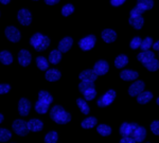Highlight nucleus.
I'll return each mask as SVG.
<instances>
[{"label":"nucleus","instance_id":"nucleus-9","mask_svg":"<svg viewBox=\"0 0 159 143\" xmlns=\"http://www.w3.org/2000/svg\"><path fill=\"white\" fill-rule=\"evenodd\" d=\"M4 33H6V36L7 39L10 40V42H17L20 40V32L19 30L17 29V28L13 27V25H11V27H7L6 29V31H4Z\"/></svg>","mask_w":159,"mask_h":143},{"label":"nucleus","instance_id":"nucleus-42","mask_svg":"<svg viewBox=\"0 0 159 143\" xmlns=\"http://www.w3.org/2000/svg\"><path fill=\"white\" fill-rule=\"evenodd\" d=\"M10 89H11V87L7 84H0V94H4L9 92Z\"/></svg>","mask_w":159,"mask_h":143},{"label":"nucleus","instance_id":"nucleus-36","mask_svg":"<svg viewBox=\"0 0 159 143\" xmlns=\"http://www.w3.org/2000/svg\"><path fill=\"white\" fill-rule=\"evenodd\" d=\"M58 139V135L56 132H50L46 135L45 137V142L46 143H56Z\"/></svg>","mask_w":159,"mask_h":143},{"label":"nucleus","instance_id":"nucleus-13","mask_svg":"<svg viewBox=\"0 0 159 143\" xmlns=\"http://www.w3.org/2000/svg\"><path fill=\"white\" fill-rule=\"evenodd\" d=\"M18 62L22 67H27L31 63V54L28 50H20L18 53Z\"/></svg>","mask_w":159,"mask_h":143},{"label":"nucleus","instance_id":"nucleus-49","mask_svg":"<svg viewBox=\"0 0 159 143\" xmlns=\"http://www.w3.org/2000/svg\"><path fill=\"white\" fill-rule=\"evenodd\" d=\"M156 103H157V104H158V105H159V98L157 99V101H156Z\"/></svg>","mask_w":159,"mask_h":143},{"label":"nucleus","instance_id":"nucleus-20","mask_svg":"<svg viewBox=\"0 0 159 143\" xmlns=\"http://www.w3.org/2000/svg\"><path fill=\"white\" fill-rule=\"evenodd\" d=\"M138 76H139V74H138L137 71H133V70H123L120 73V78L123 81H135L138 78Z\"/></svg>","mask_w":159,"mask_h":143},{"label":"nucleus","instance_id":"nucleus-22","mask_svg":"<svg viewBox=\"0 0 159 143\" xmlns=\"http://www.w3.org/2000/svg\"><path fill=\"white\" fill-rule=\"evenodd\" d=\"M61 72L57 69H50L46 72V80L49 82H56L61 78Z\"/></svg>","mask_w":159,"mask_h":143},{"label":"nucleus","instance_id":"nucleus-25","mask_svg":"<svg viewBox=\"0 0 159 143\" xmlns=\"http://www.w3.org/2000/svg\"><path fill=\"white\" fill-rule=\"evenodd\" d=\"M127 63H129V58H127V56L124 54L117 56L116 60H115V66H116V68H118V69L123 68L124 66H126Z\"/></svg>","mask_w":159,"mask_h":143},{"label":"nucleus","instance_id":"nucleus-10","mask_svg":"<svg viewBox=\"0 0 159 143\" xmlns=\"http://www.w3.org/2000/svg\"><path fill=\"white\" fill-rule=\"evenodd\" d=\"M17 18L22 25H29L32 21V15L27 9H21L17 14Z\"/></svg>","mask_w":159,"mask_h":143},{"label":"nucleus","instance_id":"nucleus-30","mask_svg":"<svg viewBox=\"0 0 159 143\" xmlns=\"http://www.w3.org/2000/svg\"><path fill=\"white\" fill-rule=\"evenodd\" d=\"M143 66H144L148 71H152V72H154V71H157L159 69V62L156 60V58H153V60H148V63L143 64Z\"/></svg>","mask_w":159,"mask_h":143},{"label":"nucleus","instance_id":"nucleus-43","mask_svg":"<svg viewBox=\"0 0 159 143\" xmlns=\"http://www.w3.org/2000/svg\"><path fill=\"white\" fill-rule=\"evenodd\" d=\"M120 143H135V140L133 137H123Z\"/></svg>","mask_w":159,"mask_h":143},{"label":"nucleus","instance_id":"nucleus-15","mask_svg":"<svg viewBox=\"0 0 159 143\" xmlns=\"http://www.w3.org/2000/svg\"><path fill=\"white\" fill-rule=\"evenodd\" d=\"M72 44H73V40L71 37H65L58 44V51L61 53H65V52H68L70 50V48L72 47Z\"/></svg>","mask_w":159,"mask_h":143},{"label":"nucleus","instance_id":"nucleus-32","mask_svg":"<svg viewBox=\"0 0 159 143\" xmlns=\"http://www.w3.org/2000/svg\"><path fill=\"white\" fill-rule=\"evenodd\" d=\"M76 105L79 106V108L81 109V111L83 112L84 114H88L89 111H90V108H89L88 104L85 102V100L78 99V100H76Z\"/></svg>","mask_w":159,"mask_h":143},{"label":"nucleus","instance_id":"nucleus-47","mask_svg":"<svg viewBox=\"0 0 159 143\" xmlns=\"http://www.w3.org/2000/svg\"><path fill=\"white\" fill-rule=\"evenodd\" d=\"M10 1H11V0H0V2H1L2 4H7Z\"/></svg>","mask_w":159,"mask_h":143},{"label":"nucleus","instance_id":"nucleus-39","mask_svg":"<svg viewBox=\"0 0 159 143\" xmlns=\"http://www.w3.org/2000/svg\"><path fill=\"white\" fill-rule=\"evenodd\" d=\"M84 98H85L86 101H91V100H93L94 98H96L97 96V91L96 89H89V90L85 91V92L83 93Z\"/></svg>","mask_w":159,"mask_h":143},{"label":"nucleus","instance_id":"nucleus-4","mask_svg":"<svg viewBox=\"0 0 159 143\" xmlns=\"http://www.w3.org/2000/svg\"><path fill=\"white\" fill-rule=\"evenodd\" d=\"M12 128L18 136H27L29 134L27 122H25L24 120H15L12 124Z\"/></svg>","mask_w":159,"mask_h":143},{"label":"nucleus","instance_id":"nucleus-1","mask_svg":"<svg viewBox=\"0 0 159 143\" xmlns=\"http://www.w3.org/2000/svg\"><path fill=\"white\" fill-rule=\"evenodd\" d=\"M50 118L57 124H67L71 121V114L60 105H55L50 110Z\"/></svg>","mask_w":159,"mask_h":143},{"label":"nucleus","instance_id":"nucleus-14","mask_svg":"<svg viewBox=\"0 0 159 143\" xmlns=\"http://www.w3.org/2000/svg\"><path fill=\"white\" fill-rule=\"evenodd\" d=\"M102 38L105 42L107 44H110V42H114L115 40L117 39V33L114 31V30H110V29H105L102 31L101 34Z\"/></svg>","mask_w":159,"mask_h":143},{"label":"nucleus","instance_id":"nucleus-24","mask_svg":"<svg viewBox=\"0 0 159 143\" xmlns=\"http://www.w3.org/2000/svg\"><path fill=\"white\" fill-rule=\"evenodd\" d=\"M0 62L3 65H10L13 62V56L9 51H1L0 52Z\"/></svg>","mask_w":159,"mask_h":143},{"label":"nucleus","instance_id":"nucleus-29","mask_svg":"<svg viewBox=\"0 0 159 143\" xmlns=\"http://www.w3.org/2000/svg\"><path fill=\"white\" fill-rule=\"evenodd\" d=\"M35 110L40 114H46V112L49 110V104L43 103V102L38 100V101L36 102V104H35Z\"/></svg>","mask_w":159,"mask_h":143},{"label":"nucleus","instance_id":"nucleus-2","mask_svg":"<svg viewBox=\"0 0 159 143\" xmlns=\"http://www.w3.org/2000/svg\"><path fill=\"white\" fill-rule=\"evenodd\" d=\"M31 46L36 51L46 50L50 45V39L46 35H43L40 33H35L30 39Z\"/></svg>","mask_w":159,"mask_h":143},{"label":"nucleus","instance_id":"nucleus-41","mask_svg":"<svg viewBox=\"0 0 159 143\" xmlns=\"http://www.w3.org/2000/svg\"><path fill=\"white\" fill-rule=\"evenodd\" d=\"M151 131L153 132V134L159 135V121H154L151 124Z\"/></svg>","mask_w":159,"mask_h":143},{"label":"nucleus","instance_id":"nucleus-35","mask_svg":"<svg viewBox=\"0 0 159 143\" xmlns=\"http://www.w3.org/2000/svg\"><path fill=\"white\" fill-rule=\"evenodd\" d=\"M12 134L9 129L0 128V142H7L11 139Z\"/></svg>","mask_w":159,"mask_h":143},{"label":"nucleus","instance_id":"nucleus-18","mask_svg":"<svg viewBox=\"0 0 159 143\" xmlns=\"http://www.w3.org/2000/svg\"><path fill=\"white\" fill-rule=\"evenodd\" d=\"M153 7H154L153 0H138L137 6H136V7H137L141 13L148 11V10H151Z\"/></svg>","mask_w":159,"mask_h":143},{"label":"nucleus","instance_id":"nucleus-6","mask_svg":"<svg viewBox=\"0 0 159 143\" xmlns=\"http://www.w3.org/2000/svg\"><path fill=\"white\" fill-rule=\"evenodd\" d=\"M96 40H97V38L94 35H88V36L82 38V39L80 40L79 46L82 50L88 51V50H90L94 47V45H96Z\"/></svg>","mask_w":159,"mask_h":143},{"label":"nucleus","instance_id":"nucleus-37","mask_svg":"<svg viewBox=\"0 0 159 143\" xmlns=\"http://www.w3.org/2000/svg\"><path fill=\"white\" fill-rule=\"evenodd\" d=\"M152 46H153V39L151 37H147V38H144V40H142L140 48L142 51H148Z\"/></svg>","mask_w":159,"mask_h":143},{"label":"nucleus","instance_id":"nucleus-7","mask_svg":"<svg viewBox=\"0 0 159 143\" xmlns=\"http://www.w3.org/2000/svg\"><path fill=\"white\" fill-rule=\"evenodd\" d=\"M138 126L139 125L137 123H126L125 122L120 127V134L123 137H132L134 132L138 128Z\"/></svg>","mask_w":159,"mask_h":143},{"label":"nucleus","instance_id":"nucleus-31","mask_svg":"<svg viewBox=\"0 0 159 143\" xmlns=\"http://www.w3.org/2000/svg\"><path fill=\"white\" fill-rule=\"evenodd\" d=\"M36 65L38 69H40L42 71L48 70V68H49V63H48V60L43 56H38V57H36Z\"/></svg>","mask_w":159,"mask_h":143},{"label":"nucleus","instance_id":"nucleus-50","mask_svg":"<svg viewBox=\"0 0 159 143\" xmlns=\"http://www.w3.org/2000/svg\"><path fill=\"white\" fill-rule=\"evenodd\" d=\"M35 1H36V0H35Z\"/></svg>","mask_w":159,"mask_h":143},{"label":"nucleus","instance_id":"nucleus-5","mask_svg":"<svg viewBox=\"0 0 159 143\" xmlns=\"http://www.w3.org/2000/svg\"><path fill=\"white\" fill-rule=\"evenodd\" d=\"M116 99V91L115 90H108L105 92L103 96L98 100V106L99 107H106L110 105Z\"/></svg>","mask_w":159,"mask_h":143},{"label":"nucleus","instance_id":"nucleus-46","mask_svg":"<svg viewBox=\"0 0 159 143\" xmlns=\"http://www.w3.org/2000/svg\"><path fill=\"white\" fill-rule=\"evenodd\" d=\"M153 49H154V50H158V51H159V40H158V42H156L155 44L153 45Z\"/></svg>","mask_w":159,"mask_h":143},{"label":"nucleus","instance_id":"nucleus-40","mask_svg":"<svg viewBox=\"0 0 159 143\" xmlns=\"http://www.w3.org/2000/svg\"><path fill=\"white\" fill-rule=\"evenodd\" d=\"M141 42H142V39H141L139 36H136L133 38L132 42H130V48H132V49H138V48H140Z\"/></svg>","mask_w":159,"mask_h":143},{"label":"nucleus","instance_id":"nucleus-17","mask_svg":"<svg viewBox=\"0 0 159 143\" xmlns=\"http://www.w3.org/2000/svg\"><path fill=\"white\" fill-rule=\"evenodd\" d=\"M80 78L85 82H94L98 78V75L94 73L93 70H84L80 73Z\"/></svg>","mask_w":159,"mask_h":143},{"label":"nucleus","instance_id":"nucleus-44","mask_svg":"<svg viewBox=\"0 0 159 143\" xmlns=\"http://www.w3.org/2000/svg\"><path fill=\"white\" fill-rule=\"evenodd\" d=\"M125 2V0H110V4L114 7H119Z\"/></svg>","mask_w":159,"mask_h":143},{"label":"nucleus","instance_id":"nucleus-21","mask_svg":"<svg viewBox=\"0 0 159 143\" xmlns=\"http://www.w3.org/2000/svg\"><path fill=\"white\" fill-rule=\"evenodd\" d=\"M137 58H138V60H140L142 64H145V63H148V60L155 58V54H154L153 51H150V50L142 51V52L137 55Z\"/></svg>","mask_w":159,"mask_h":143},{"label":"nucleus","instance_id":"nucleus-16","mask_svg":"<svg viewBox=\"0 0 159 143\" xmlns=\"http://www.w3.org/2000/svg\"><path fill=\"white\" fill-rule=\"evenodd\" d=\"M27 126L29 132H40L43 127V124L38 119H31L29 122H27Z\"/></svg>","mask_w":159,"mask_h":143},{"label":"nucleus","instance_id":"nucleus-45","mask_svg":"<svg viewBox=\"0 0 159 143\" xmlns=\"http://www.w3.org/2000/svg\"><path fill=\"white\" fill-rule=\"evenodd\" d=\"M45 2L49 6H54V4L60 2V0H45Z\"/></svg>","mask_w":159,"mask_h":143},{"label":"nucleus","instance_id":"nucleus-11","mask_svg":"<svg viewBox=\"0 0 159 143\" xmlns=\"http://www.w3.org/2000/svg\"><path fill=\"white\" fill-rule=\"evenodd\" d=\"M109 70V65L106 60H99V62L96 63L93 67V71L97 75H104L108 72Z\"/></svg>","mask_w":159,"mask_h":143},{"label":"nucleus","instance_id":"nucleus-19","mask_svg":"<svg viewBox=\"0 0 159 143\" xmlns=\"http://www.w3.org/2000/svg\"><path fill=\"white\" fill-rule=\"evenodd\" d=\"M132 137L134 138L135 142H142L147 138V129L142 126H138V128L134 132Z\"/></svg>","mask_w":159,"mask_h":143},{"label":"nucleus","instance_id":"nucleus-38","mask_svg":"<svg viewBox=\"0 0 159 143\" xmlns=\"http://www.w3.org/2000/svg\"><path fill=\"white\" fill-rule=\"evenodd\" d=\"M74 12V7L72 4L68 3L66 4V6H64L61 7V14H63V16H69V15H71L72 13Z\"/></svg>","mask_w":159,"mask_h":143},{"label":"nucleus","instance_id":"nucleus-8","mask_svg":"<svg viewBox=\"0 0 159 143\" xmlns=\"http://www.w3.org/2000/svg\"><path fill=\"white\" fill-rule=\"evenodd\" d=\"M145 84L142 81H136L135 83H133L129 88V93L130 96H137L138 94L144 91Z\"/></svg>","mask_w":159,"mask_h":143},{"label":"nucleus","instance_id":"nucleus-23","mask_svg":"<svg viewBox=\"0 0 159 143\" xmlns=\"http://www.w3.org/2000/svg\"><path fill=\"white\" fill-rule=\"evenodd\" d=\"M153 99V93L151 91H143L137 96V102L139 104H147Z\"/></svg>","mask_w":159,"mask_h":143},{"label":"nucleus","instance_id":"nucleus-3","mask_svg":"<svg viewBox=\"0 0 159 143\" xmlns=\"http://www.w3.org/2000/svg\"><path fill=\"white\" fill-rule=\"evenodd\" d=\"M129 22V25H133L136 30H140L141 28H142L143 24H144V19H143V17H142V13H141L136 7L130 11Z\"/></svg>","mask_w":159,"mask_h":143},{"label":"nucleus","instance_id":"nucleus-48","mask_svg":"<svg viewBox=\"0 0 159 143\" xmlns=\"http://www.w3.org/2000/svg\"><path fill=\"white\" fill-rule=\"evenodd\" d=\"M3 119H4V118H3V116H2V114H0V123H1V122L3 121Z\"/></svg>","mask_w":159,"mask_h":143},{"label":"nucleus","instance_id":"nucleus-26","mask_svg":"<svg viewBox=\"0 0 159 143\" xmlns=\"http://www.w3.org/2000/svg\"><path fill=\"white\" fill-rule=\"evenodd\" d=\"M61 53L58 50H53L49 54V62L53 65H56L61 62Z\"/></svg>","mask_w":159,"mask_h":143},{"label":"nucleus","instance_id":"nucleus-12","mask_svg":"<svg viewBox=\"0 0 159 143\" xmlns=\"http://www.w3.org/2000/svg\"><path fill=\"white\" fill-rule=\"evenodd\" d=\"M30 109H31V103L29 100L22 98L19 100V103H18V111H19V114L21 117H25L29 114L30 112Z\"/></svg>","mask_w":159,"mask_h":143},{"label":"nucleus","instance_id":"nucleus-34","mask_svg":"<svg viewBox=\"0 0 159 143\" xmlns=\"http://www.w3.org/2000/svg\"><path fill=\"white\" fill-rule=\"evenodd\" d=\"M94 88V84L93 82H85L82 81L81 83L79 84V89L82 93H84L85 91L89 90V89H93Z\"/></svg>","mask_w":159,"mask_h":143},{"label":"nucleus","instance_id":"nucleus-27","mask_svg":"<svg viewBox=\"0 0 159 143\" xmlns=\"http://www.w3.org/2000/svg\"><path fill=\"white\" fill-rule=\"evenodd\" d=\"M98 123V120H97L94 117H89V118L85 119L84 121H82V127L83 128H92V127H94Z\"/></svg>","mask_w":159,"mask_h":143},{"label":"nucleus","instance_id":"nucleus-33","mask_svg":"<svg viewBox=\"0 0 159 143\" xmlns=\"http://www.w3.org/2000/svg\"><path fill=\"white\" fill-rule=\"evenodd\" d=\"M97 131H98V132L101 136H103V137H107V136H109L110 134H111V128L108 126V125H106V124H101V125H99L98 127H97Z\"/></svg>","mask_w":159,"mask_h":143},{"label":"nucleus","instance_id":"nucleus-28","mask_svg":"<svg viewBox=\"0 0 159 143\" xmlns=\"http://www.w3.org/2000/svg\"><path fill=\"white\" fill-rule=\"evenodd\" d=\"M38 100L39 101H42L43 102V103H47V104H50L52 103V101H53V98H52V96L49 93V92H47V91H39V93H38Z\"/></svg>","mask_w":159,"mask_h":143}]
</instances>
